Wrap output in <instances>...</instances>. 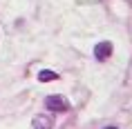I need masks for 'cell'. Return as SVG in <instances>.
I'll use <instances>...</instances> for the list:
<instances>
[{
    "mask_svg": "<svg viewBox=\"0 0 132 129\" xmlns=\"http://www.w3.org/2000/svg\"><path fill=\"white\" fill-rule=\"evenodd\" d=\"M45 107H47L49 111L65 114V111H70V102L65 100L63 96H47V98H45Z\"/></svg>",
    "mask_w": 132,
    "mask_h": 129,
    "instance_id": "obj_1",
    "label": "cell"
},
{
    "mask_svg": "<svg viewBox=\"0 0 132 129\" xmlns=\"http://www.w3.org/2000/svg\"><path fill=\"white\" fill-rule=\"evenodd\" d=\"M94 56H96V60H108L112 56V42L110 40L98 42L96 47H94Z\"/></svg>",
    "mask_w": 132,
    "mask_h": 129,
    "instance_id": "obj_2",
    "label": "cell"
},
{
    "mask_svg": "<svg viewBox=\"0 0 132 129\" xmlns=\"http://www.w3.org/2000/svg\"><path fill=\"white\" fill-rule=\"evenodd\" d=\"M31 127H34V129H52V118H49V116H45V114L36 116L34 122H31Z\"/></svg>",
    "mask_w": 132,
    "mask_h": 129,
    "instance_id": "obj_3",
    "label": "cell"
},
{
    "mask_svg": "<svg viewBox=\"0 0 132 129\" xmlns=\"http://www.w3.org/2000/svg\"><path fill=\"white\" fill-rule=\"evenodd\" d=\"M38 80L40 82H52V80H58V74L52 71V69H43L40 74H38Z\"/></svg>",
    "mask_w": 132,
    "mask_h": 129,
    "instance_id": "obj_4",
    "label": "cell"
},
{
    "mask_svg": "<svg viewBox=\"0 0 132 129\" xmlns=\"http://www.w3.org/2000/svg\"><path fill=\"white\" fill-rule=\"evenodd\" d=\"M81 5H92V2H96V0H78Z\"/></svg>",
    "mask_w": 132,
    "mask_h": 129,
    "instance_id": "obj_5",
    "label": "cell"
},
{
    "mask_svg": "<svg viewBox=\"0 0 132 129\" xmlns=\"http://www.w3.org/2000/svg\"><path fill=\"white\" fill-rule=\"evenodd\" d=\"M105 129H117V127H105Z\"/></svg>",
    "mask_w": 132,
    "mask_h": 129,
    "instance_id": "obj_6",
    "label": "cell"
}]
</instances>
